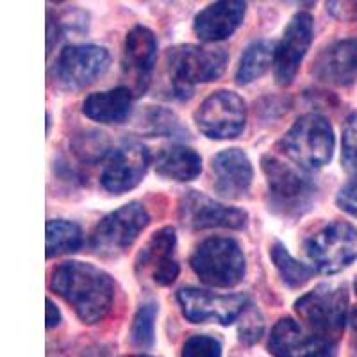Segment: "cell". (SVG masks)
<instances>
[{"instance_id":"cell-10","label":"cell","mask_w":357,"mask_h":357,"mask_svg":"<svg viewBox=\"0 0 357 357\" xmlns=\"http://www.w3.org/2000/svg\"><path fill=\"white\" fill-rule=\"evenodd\" d=\"M181 311L193 324L231 325L241 317L248 304L247 295H216L200 288H183L177 293Z\"/></svg>"},{"instance_id":"cell-1","label":"cell","mask_w":357,"mask_h":357,"mask_svg":"<svg viewBox=\"0 0 357 357\" xmlns=\"http://www.w3.org/2000/svg\"><path fill=\"white\" fill-rule=\"evenodd\" d=\"M50 288L70 304L81 321L104 320L114 301V282L109 273L81 261H68L54 268Z\"/></svg>"},{"instance_id":"cell-2","label":"cell","mask_w":357,"mask_h":357,"mask_svg":"<svg viewBox=\"0 0 357 357\" xmlns=\"http://www.w3.org/2000/svg\"><path fill=\"white\" fill-rule=\"evenodd\" d=\"M268 188L270 211L284 218H298L311 209L317 184L298 167L268 154L261 161Z\"/></svg>"},{"instance_id":"cell-13","label":"cell","mask_w":357,"mask_h":357,"mask_svg":"<svg viewBox=\"0 0 357 357\" xmlns=\"http://www.w3.org/2000/svg\"><path fill=\"white\" fill-rule=\"evenodd\" d=\"M139 280L154 286H170L178 275L177 234L174 227H162L152 234L136 259Z\"/></svg>"},{"instance_id":"cell-23","label":"cell","mask_w":357,"mask_h":357,"mask_svg":"<svg viewBox=\"0 0 357 357\" xmlns=\"http://www.w3.org/2000/svg\"><path fill=\"white\" fill-rule=\"evenodd\" d=\"M273 57H275V45L272 41L259 40L250 43L241 54L240 65L236 70V82L245 86L263 77L266 70L273 65Z\"/></svg>"},{"instance_id":"cell-35","label":"cell","mask_w":357,"mask_h":357,"mask_svg":"<svg viewBox=\"0 0 357 357\" xmlns=\"http://www.w3.org/2000/svg\"><path fill=\"white\" fill-rule=\"evenodd\" d=\"M130 357H149V356H130Z\"/></svg>"},{"instance_id":"cell-24","label":"cell","mask_w":357,"mask_h":357,"mask_svg":"<svg viewBox=\"0 0 357 357\" xmlns=\"http://www.w3.org/2000/svg\"><path fill=\"white\" fill-rule=\"evenodd\" d=\"M82 245V231L77 223L68 220L47 222V257L52 259L77 252Z\"/></svg>"},{"instance_id":"cell-30","label":"cell","mask_w":357,"mask_h":357,"mask_svg":"<svg viewBox=\"0 0 357 357\" xmlns=\"http://www.w3.org/2000/svg\"><path fill=\"white\" fill-rule=\"evenodd\" d=\"M183 357H222V343L211 336H191L183 347Z\"/></svg>"},{"instance_id":"cell-26","label":"cell","mask_w":357,"mask_h":357,"mask_svg":"<svg viewBox=\"0 0 357 357\" xmlns=\"http://www.w3.org/2000/svg\"><path fill=\"white\" fill-rule=\"evenodd\" d=\"M143 132L151 134V136H175L181 138L188 130L184 129L177 114L165 107H149L143 113Z\"/></svg>"},{"instance_id":"cell-33","label":"cell","mask_w":357,"mask_h":357,"mask_svg":"<svg viewBox=\"0 0 357 357\" xmlns=\"http://www.w3.org/2000/svg\"><path fill=\"white\" fill-rule=\"evenodd\" d=\"M349 327H350V352H352V357H357V307L352 309V312H350Z\"/></svg>"},{"instance_id":"cell-11","label":"cell","mask_w":357,"mask_h":357,"mask_svg":"<svg viewBox=\"0 0 357 357\" xmlns=\"http://www.w3.org/2000/svg\"><path fill=\"white\" fill-rule=\"evenodd\" d=\"M178 218L191 231L204 229H234L247 225L248 215L243 209L216 202L200 191H188L178 204Z\"/></svg>"},{"instance_id":"cell-3","label":"cell","mask_w":357,"mask_h":357,"mask_svg":"<svg viewBox=\"0 0 357 357\" xmlns=\"http://www.w3.org/2000/svg\"><path fill=\"white\" fill-rule=\"evenodd\" d=\"M229 56L218 47L177 45L167 52V73L175 97L188 98L197 84L216 81L227 66Z\"/></svg>"},{"instance_id":"cell-5","label":"cell","mask_w":357,"mask_h":357,"mask_svg":"<svg viewBox=\"0 0 357 357\" xmlns=\"http://www.w3.org/2000/svg\"><path fill=\"white\" fill-rule=\"evenodd\" d=\"M191 270L204 284L232 288L247 272V261L240 243L232 238H207L195 248L190 259Z\"/></svg>"},{"instance_id":"cell-9","label":"cell","mask_w":357,"mask_h":357,"mask_svg":"<svg viewBox=\"0 0 357 357\" xmlns=\"http://www.w3.org/2000/svg\"><path fill=\"white\" fill-rule=\"evenodd\" d=\"M193 118L200 132L209 139H232L243 132L247 106L234 91L218 89L200 104Z\"/></svg>"},{"instance_id":"cell-20","label":"cell","mask_w":357,"mask_h":357,"mask_svg":"<svg viewBox=\"0 0 357 357\" xmlns=\"http://www.w3.org/2000/svg\"><path fill=\"white\" fill-rule=\"evenodd\" d=\"M247 4L241 0H222L209 4L199 13L193 22V33L207 43L231 38L236 29L243 24Z\"/></svg>"},{"instance_id":"cell-19","label":"cell","mask_w":357,"mask_h":357,"mask_svg":"<svg viewBox=\"0 0 357 357\" xmlns=\"http://www.w3.org/2000/svg\"><path fill=\"white\" fill-rule=\"evenodd\" d=\"M215 191L223 199H243L252 186L254 170L248 155L240 149H227L213 158Z\"/></svg>"},{"instance_id":"cell-21","label":"cell","mask_w":357,"mask_h":357,"mask_svg":"<svg viewBox=\"0 0 357 357\" xmlns=\"http://www.w3.org/2000/svg\"><path fill=\"white\" fill-rule=\"evenodd\" d=\"M134 97L127 86L91 93L82 104V113L93 122L122 123L132 114Z\"/></svg>"},{"instance_id":"cell-27","label":"cell","mask_w":357,"mask_h":357,"mask_svg":"<svg viewBox=\"0 0 357 357\" xmlns=\"http://www.w3.org/2000/svg\"><path fill=\"white\" fill-rule=\"evenodd\" d=\"M158 304L155 302H146L139 305L132 318L130 325V343L136 349H151L154 345V331H155V318H158Z\"/></svg>"},{"instance_id":"cell-14","label":"cell","mask_w":357,"mask_h":357,"mask_svg":"<svg viewBox=\"0 0 357 357\" xmlns=\"http://www.w3.org/2000/svg\"><path fill=\"white\" fill-rule=\"evenodd\" d=\"M268 350L275 357H336V341L311 333L293 318H280L273 325Z\"/></svg>"},{"instance_id":"cell-15","label":"cell","mask_w":357,"mask_h":357,"mask_svg":"<svg viewBox=\"0 0 357 357\" xmlns=\"http://www.w3.org/2000/svg\"><path fill=\"white\" fill-rule=\"evenodd\" d=\"M314 20L309 13H296L295 17L286 25L284 34L275 45V57H273V73L275 81L280 86H289L295 79L296 72L304 61L305 54L312 41Z\"/></svg>"},{"instance_id":"cell-29","label":"cell","mask_w":357,"mask_h":357,"mask_svg":"<svg viewBox=\"0 0 357 357\" xmlns=\"http://www.w3.org/2000/svg\"><path fill=\"white\" fill-rule=\"evenodd\" d=\"M341 161H343V167L357 177V116L350 118L343 129Z\"/></svg>"},{"instance_id":"cell-4","label":"cell","mask_w":357,"mask_h":357,"mask_svg":"<svg viewBox=\"0 0 357 357\" xmlns=\"http://www.w3.org/2000/svg\"><path fill=\"white\" fill-rule=\"evenodd\" d=\"M334 129L325 116L309 113L301 116L280 138L279 149L304 172L320 170L333 159Z\"/></svg>"},{"instance_id":"cell-8","label":"cell","mask_w":357,"mask_h":357,"mask_svg":"<svg viewBox=\"0 0 357 357\" xmlns=\"http://www.w3.org/2000/svg\"><path fill=\"white\" fill-rule=\"evenodd\" d=\"M309 261L320 273H337L357 259V227L347 222H331L304 241Z\"/></svg>"},{"instance_id":"cell-22","label":"cell","mask_w":357,"mask_h":357,"mask_svg":"<svg viewBox=\"0 0 357 357\" xmlns=\"http://www.w3.org/2000/svg\"><path fill=\"white\" fill-rule=\"evenodd\" d=\"M154 167L161 177L184 183L195 178L202 172V158L190 146L172 145L158 152Z\"/></svg>"},{"instance_id":"cell-28","label":"cell","mask_w":357,"mask_h":357,"mask_svg":"<svg viewBox=\"0 0 357 357\" xmlns=\"http://www.w3.org/2000/svg\"><path fill=\"white\" fill-rule=\"evenodd\" d=\"M106 134L102 132H86L75 139V152L81 155L84 161H97L104 158L107 151V139L104 138Z\"/></svg>"},{"instance_id":"cell-6","label":"cell","mask_w":357,"mask_h":357,"mask_svg":"<svg viewBox=\"0 0 357 357\" xmlns=\"http://www.w3.org/2000/svg\"><path fill=\"white\" fill-rule=\"evenodd\" d=\"M349 295L343 286L321 284L295 302V311L311 333L337 341L347 324Z\"/></svg>"},{"instance_id":"cell-32","label":"cell","mask_w":357,"mask_h":357,"mask_svg":"<svg viewBox=\"0 0 357 357\" xmlns=\"http://www.w3.org/2000/svg\"><path fill=\"white\" fill-rule=\"evenodd\" d=\"M61 321V312L50 298H47V329H54Z\"/></svg>"},{"instance_id":"cell-12","label":"cell","mask_w":357,"mask_h":357,"mask_svg":"<svg viewBox=\"0 0 357 357\" xmlns=\"http://www.w3.org/2000/svg\"><path fill=\"white\" fill-rule=\"evenodd\" d=\"M109 68V52L98 45H70L56 61V79L68 89L93 84Z\"/></svg>"},{"instance_id":"cell-34","label":"cell","mask_w":357,"mask_h":357,"mask_svg":"<svg viewBox=\"0 0 357 357\" xmlns=\"http://www.w3.org/2000/svg\"><path fill=\"white\" fill-rule=\"evenodd\" d=\"M354 289H356V293H357V277H356V282H354Z\"/></svg>"},{"instance_id":"cell-18","label":"cell","mask_w":357,"mask_h":357,"mask_svg":"<svg viewBox=\"0 0 357 357\" xmlns=\"http://www.w3.org/2000/svg\"><path fill=\"white\" fill-rule=\"evenodd\" d=\"M312 77L329 86L354 84L357 81V40H340L321 50L312 63Z\"/></svg>"},{"instance_id":"cell-17","label":"cell","mask_w":357,"mask_h":357,"mask_svg":"<svg viewBox=\"0 0 357 357\" xmlns=\"http://www.w3.org/2000/svg\"><path fill=\"white\" fill-rule=\"evenodd\" d=\"M158 61V40L149 27L136 25L130 29L123 45V77L130 82L134 95L145 93L151 84L152 72Z\"/></svg>"},{"instance_id":"cell-31","label":"cell","mask_w":357,"mask_h":357,"mask_svg":"<svg viewBox=\"0 0 357 357\" xmlns=\"http://www.w3.org/2000/svg\"><path fill=\"white\" fill-rule=\"evenodd\" d=\"M337 206L357 220V177L341 188L336 197Z\"/></svg>"},{"instance_id":"cell-16","label":"cell","mask_w":357,"mask_h":357,"mask_svg":"<svg viewBox=\"0 0 357 357\" xmlns=\"http://www.w3.org/2000/svg\"><path fill=\"white\" fill-rule=\"evenodd\" d=\"M151 165V154L145 145L138 142H126L118 146L106 162L100 175L104 190L122 195L134 190L145 177Z\"/></svg>"},{"instance_id":"cell-7","label":"cell","mask_w":357,"mask_h":357,"mask_svg":"<svg viewBox=\"0 0 357 357\" xmlns=\"http://www.w3.org/2000/svg\"><path fill=\"white\" fill-rule=\"evenodd\" d=\"M149 222L151 216L143 204H126L95 225L89 236V248L100 257L120 256L138 240Z\"/></svg>"},{"instance_id":"cell-25","label":"cell","mask_w":357,"mask_h":357,"mask_svg":"<svg viewBox=\"0 0 357 357\" xmlns=\"http://www.w3.org/2000/svg\"><path fill=\"white\" fill-rule=\"evenodd\" d=\"M270 257H272L273 264H275L280 279L284 280V284L289 286V288H302L305 282H309V279L314 273V270L309 268L307 264L296 261L289 254L288 248L282 243H279V241H275L272 248H270Z\"/></svg>"}]
</instances>
